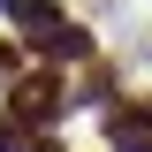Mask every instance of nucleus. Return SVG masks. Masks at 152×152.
I'll return each instance as SVG.
<instances>
[{
    "label": "nucleus",
    "instance_id": "f257e3e1",
    "mask_svg": "<svg viewBox=\"0 0 152 152\" xmlns=\"http://www.w3.org/2000/svg\"><path fill=\"white\" fill-rule=\"evenodd\" d=\"M8 15L31 23V38H38V46H53V53H84V31H76L69 15H53L46 0H8Z\"/></svg>",
    "mask_w": 152,
    "mask_h": 152
}]
</instances>
